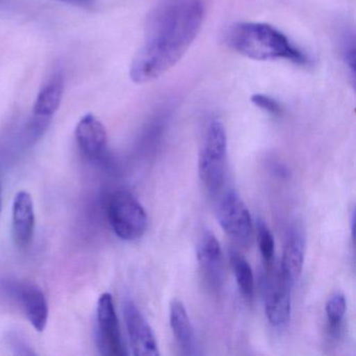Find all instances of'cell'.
<instances>
[{
    "instance_id": "1",
    "label": "cell",
    "mask_w": 356,
    "mask_h": 356,
    "mask_svg": "<svg viewBox=\"0 0 356 356\" xmlns=\"http://www.w3.org/2000/svg\"><path fill=\"white\" fill-rule=\"evenodd\" d=\"M204 16V0L160 1L147 18L145 40L131 64V80L149 83L174 67L197 38Z\"/></svg>"
},
{
    "instance_id": "2",
    "label": "cell",
    "mask_w": 356,
    "mask_h": 356,
    "mask_svg": "<svg viewBox=\"0 0 356 356\" xmlns=\"http://www.w3.org/2000/svg\"><path fill=\"white\" fill-rule=\"evenodd\" d=\"M227 44L243 57L257 61L286 60L298 65L309 63L307 55L286 35L270 24L239 22L226 34Z\"/></svg>"
},
{
    "instance_id": "3",
    "label": "cell",
    "mask_w": 356,
    "mask_h": 356,
    "mask_svg": "<svg viewBox=\"0 0 356 356\" xmlns=\"http://www.w3.org/2000/svg\"><path fill=\"white\" fill-rule=\"evenodd\" d=\"M227 154L228 139L224 124L220 120H212L208 126L199 159L200 178L211 193L220 191L224 184Z\"/></svg>"
},
{
    "instance_id": "4",
    "label": "cell",
    "mask_w": 356,
    "mask_h": 356,
    "mask_svg": "<svg viewBox=\"0 0 356 356\" xmlns=\"http://www.w3.org/2000/svg\"><path fill=\"white\" fill-rule=\"evenodd\" d=\"M107 214L114 233L122 241H136L147 230V212L140 202L129 191H116L111 195Z\"/></svg>"
},
{
    "instance_id": "5",
    "label": "cell",
    "mask_w": 356,
    "mask_h": 356,
    "mask_svg": "<svg viewBox=\"0 0 356 356\" xmlns=\"http://www.w3.org/2000/svg\"><path fill=\"white\" fill-rule=\"evenodd\" d=\"M218 220L222 230L239 245H249L253 237V220L245 202L235 191H229L220 200Z\"/></svg>"
},
{
    "instance_id": "6",
    "label": "cell",
    "mask_w": 356,
    "mask_h": 356,
    "mask_svg": "<svg viewBox=\"0 0 356 356\" xmlns=\"http://www.w3.org/2000/svg\"><path fill=\"white\" fill-rule=\"evenodd\" d=\"M97 345L103 355H126L113 298L106 293L99 297L97 309Z\"/></svg>"
},
{
    "instance_id": "7",
    "label": "cell",
    "mask_w": 356,
    "mask_h": 356,
    "mask_svg": "<svg viewBox=\"0 0 356 356\" xmlns=\"http://www.w3.org/2000/svg\"><path fill=\"white\" fill-rule=\"evenodd\" d=\"M124 316L133 354L159 356V348L153 329L132 300L124 302Z\"/></svg>"
},
{
    "instance_id": "8",
    "label": "cell",
    "mask_w": 356,
    "mask_h": 356,
    "mask_svg": "<svg viewBox=\"0 0 356 356\" xmlns=\"http://www.w3.org/2000/svg\"><path fill=\"white\" fill-rule=\"evenodd\" d=\"M291 285L282 277L277 281H268L264 293L266 318L272 326L284 328L291 321Z\"/></svg>"
},
{
    "instance_id": "9",
    "label": "cell",
    "mask_w": 356,
    "mask_h": 356,
    "mask_svg": "<svg viewBox=\"0 0 356 356\" xmlns=\"http://www.w3.org/2000/svg\"><path fill=\"white\" fill-rule=\"evenodd\" d=\"M305 256V235L299 225L289 229L281 259L280 276L287 284L295 285L301 276Z\"/></svg>"
},
{
    "instance_id": "10",
    "label": "cell",
    "mask_w": 356,
    "mask_h": 356,
    "mask_svg": "<svg viewBox=\"0 0 356 356\" xmlns=\"http://www.w3.org/2000/svg\"><path fill=\"white\" fill-rule=\"evenodd\" d=\"M35 210L32 195L19 191L15 195L12 209V230L16 245L26 249L32 243L35 232Z\"/></svg>"
},
{
    "instance_id": "11",
    "label": "cell",
    "mask_w": 356,
    "mask_h": 356,
    "mask_svg": "<svg viewBox=\"0 0 356 356\" xmlns=\"http://www.w3.org/2000/svg\"><path fill=\"white\" fill-rule=\"evenodd\" d=\"M76 138L81 151L89 158H99L107 151V130L92 114L81 118L76 129Z\"/></svg>"
},
{
    "instance_id": "12",
    "label": "cell",
    "mask_w": 356,
    "mask_h": 356,
    "mask_svg": "<svg viewBox=\"0 0 356 356\" xmlns=\"http://www.w3.org/2000/svg\"><path fill=\"white\" fill-rule=\"evenodd\" d=\"M197 258L206 278L214 286L220 285L222 281V247L211 231H205L200 237L197 245Z\"/></svg>"
},
{
    "instance_id": "13",
    "label": "cell",
    "mask_w": 356,
    "mask_h": 356,
    "mask_svg": "<svg viewBox=\"0 0 356 356\" xmlns=\"http://www.w3.org/2000/svg\"><path fill=\"white\" fill-rule=\"evenodd\" d=\"M16 291L31 325L42 332L49 321V304L42 289L35 284H22Z\"/></svg>"
},
{
    "instance_id": "14",
    "label": "cell",
    "mask_w": 356,
    "mask_h": 356,
    "mask_svg": "<svg viewBox=\"0 0 356 356\" xmlns=\"http://www.w3.org/2000/svg\"><path fill=\"white\" fill-rule=\"evenodd\" d=\"M64 89L65 80L63 74L61 72H54L37 95L33 108V116L51 122L61 105Z\"/></svg>"
},
{
    "instance_id": "15",
    "label": "cell",
    "mask_w": 356,
    "mask_h": 356,
    "mask_svg": "<svg viewBox=\"0 0 356 356\" xmlns=\"http://www.w3.org/2000/svg\"><path fill=\"white\" fill-rule=\"evenodd\" d=\"M170 323L175 339L185 355H197L200 354L195 330L189 320L188 314L184 304L179 300L170 303Z\"/></svg>"
},
{
    "instance_id": "16",
    "label": "cell",
    "mask_w": 356,
    "mask_h": 356,
    "mask_svg": "<svg viewBox=\"0 0 356 356\" xmlns=\"http://www.w3.org/2000/svg\"><path fill=\"white\" fill-rule=\"evenodd\" d=\"M230 262L239 291L248 299L254 295V275L251 266L236 250L230 251Z\"/></svg>"
},
{
    "instance_id": "17",
    "label": "cell",
    "mask_w": 356,
    "mask_h": 356,
    "mask_svg": "<svg viewBox=\"0 0 356 356\" xmlns=\"http://www.w3.org/2000/svg\"><path fill=\"white\" fill-rule=\"evenodd\" d=\"M347 310V302L341 291L331 295L326 303V316L331 331L337 332L341 329Z\"/></svg>"
},
{
    "instance_id": "18",
    "label": "cell",
    "mask_w": 356,
    "mask_h": 356,
    "mask_svg": "<svg viewBox=\"0 0 356 356\" xmlns=\"http://www.w3.org/2000/svg\"><path fill=\"white\" fill-rule=\"evenodd\" d=\"M256 232H257L258 245L260 254L266 264H270L274 258L275 241L268 225L261 218L256 220Z\"/></svg>"
},
{
    "instance_id": "19",
    "label": "cell",
    "mask_w": 356,
    "mask_h": 356,
    "mask_svg": "<svg viewBox=\"0 0 356 356\" xmlns=\"http://www.w3.org/2000/svg\"><path fill=\"white\" fill-rule=\"evenodd\" d=\"M251 101L256 107L268 112L270 115L280 116L283 113L280 104L268 95H254L251 97Z\"/></svg>"
},
{
    "instance_id": "20",
    "label": "cell",
    "mask_w": 356,
    "mask_h": 356,
    "mask_svg": "<svg viewBox=\"0 0 356 356\" xmlns=\"http://www.w3.org/2000/svg\"><path fill=\"white\" fill-rule=\"evenodd\" d=\"M355 40L353 36H348L343 43V58L352 78H355Z\"/></svg>"
},
{
    "instance_id": "21",
    "label": "cell",
    "mask_w": 356,
    "mask_h": 356,
    "mask_svg": "<svg viewBox=\"0 0 356 356\" xmlns=\"http://www.w3.org/2000/svg\"><path fill=\"white\" fill-rule=\"evenodd\" d=\"M56 1L67 3L74 7L83 8V9H90L95 3V0H56Z\"/></svg>"
},
{
    "instance_id": "22",
    "label": "cell",
    "mask_w": 356,
    "mask_h": 356,
    "mask_svg": "<svg viewBox=\"0 0 356 356\" xmlns=\"http://www.w3.org/2000/svg\"><path fill=\"white\" fill-rule=\"evenodd\" d=\"M1 203L3 202H1V186H0V211H1Z\"/></svg>"
}]
</instances>
